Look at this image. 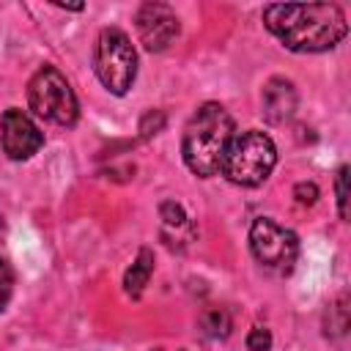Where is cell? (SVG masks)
Listing matches in <instances>:
<instances>
[{"label": "cell", "instance_id": "6da1fadb", "mask_svg": "<svg viewBox=\"0 0 351 351\" xmlns=\"http://www.w3.org/2000/svg\"><path fill=\"white\" fill-rule=\"evenodd\" d=\"M263 22L291 52H324L348 33L346 14L335 3H274L263 8Z\"/></svg>", "mask_w": 351, "mask_h": 351}, {"label": "cell", "instance_id": "7a4b0ae2", "mask_svg": "<svg viewBox=\"0 0 351 351\" xmlns=\"http://www.w3.org/2000/svg\"><path fill=\"white\" fill-rule=\"evenodd\" d=\"M230 137H233V118L228 115V110L217 101L200 104L186 121L181 137V154L186 167L200 178L217 176Z\"/></svg>", "mask_w": 351, "mask_h": 351}, {"label": "cell", "instance_id": "3957f363", "mask_svg": "<svg viewBox=\"0 0 351 351\" xmlns=\"http://www.w3.org/2000/svg\"><path fill=\"white\" fill-rule=\"evenodd\" d=\"M274 165H277V148H274L271 137L258 129H250V132L230 137L222 165H219V173L230 184L258 186L269 178Z\"/></svg>", "mask_w": 351, "mask_h": 351}, {"label": "cell", "instance_id": "277c9868", "mask_svg": "<svg viewBox=\"0 0 351 351\" xmlns=\"http://www.w3.org/2000/svg\"><path fill=\"white\" fill-rule=\"evenodd\" d=\"M93 69H96L99 82L110 93L123 96L132 88V82L137 77V52L123 30L104 27L99 33L96 52H93Z\"/></svg>", "mask_w": 351, "mask_h": 351}, {"label": "cell", "instance_id": "5b68a950", "mask_svg": "<svg viewBox=\"0 0 351 351\" xmlns=\"http://www.w3.org/2000/svg\"><path fill=\"white\" fill-rule=\"evenodd\" d=\"M27 101H30V110L44 121H52L58 126H74L77 123V115H80L77 96H74L69 80L55 66H41L30 77Z\"/></svg>", "mask_w": 351, "mask_h": 351}, {"label": "cell", "instance_id": "8992f818", "mask_svg": "<svg viewBox=\"0 0 351 351\" xmlns=\"http://www.w3.org/2000/svg\"><path fill=\"white\" fill-rule=\"evenodd\" d=\"M250 250L261 266L274 271H291L299 255V239L293 230L277 225L271 217H258L250 228Z\"/></svg>", "mask_w": 351, "mask_h": 351}, {"label": "cell", "instance_id": "52a82bcc", "mask_svg": "<svg viewBox=\"0 0 351 351\" xmlns=\"http://www.w3.org/2000/svg\"><path fill=\"white\" fill-rule=\"evenodd\" d=\"M0 143L8 159L22 162V159H30L44 145V134L22 110L11 107L0 118Z\"/></svg>", "mask_w": 351, "mask_h": 351}, {"label": "cell", "instance_id": "ba28073f", "mask_svg": "<svg viewBox=\"0 0 351 351\" xmlns=\"http://www.w3.org/2000/svg\"><path fill=\"white\" fill-rule=\"evenodd\" d=\"M137 36L145 49L162 52L176 36H178V16L165 3H145L137 11Z\"/></svg>", "mask_w": 351, "mask_h": 351}, {"label": "cell", "instance_id": "9c48e42d", "mask_svg": "<svg viewBox=\"0 0 351 351\" xmlns=\"http://www.w3.org/2000/svg\"><path fill=\"white\" fill-rule=\"evenodd\" d=\"M263 118L269 123H285L296 112V88L285 77H271L261 93Z\"/></svg>", "mask_w": 351, "mask_h": 351}, {"label": "cell", "instance_id": "30bf717a", "mask_svg": "<svg viewBox=\"0 0 351 351\" xmlns=\"http://www.w3.org/2000/svg\"><path fill=\"white\" fill-rule=\"evenodd\" d=\"M151 271H154V252H151L148 247H143V250L137 252V261H134V263L126 269V274H123V288H126V293H129L132 299H137V296L143 293V288L148 285Z\"/></svg>", "mask_w": 351, "mask_h": 351}, {"label": "cell", "instance_id": "8fae6325", "mask_svg": "<svg viewBox=\"0 0 351 351\" xmlns=\"http://www.w3.org/2000/svg\"><path fill=\"white\" fill-rule=\"evenodd\" d=\"M203 326L208 329V335H211V337H225V335H228V329H230V318H228V313H225V310H211V313H206Z\"/></svg>", "mask_w": 351, "mask_h": 351}, {"label": "cell", "instance_id": "7c38bea8", "mask_svg": "<svg viewBox=\"0 0 351 351\" xmlns=\"http://www.w3.org/2000/svg\"><path fill=\"white\" fill-rule=\"evenodd\" d=\"M346 181H348V167H340L337 176H335V195H337L340 219H348V189H346Z\"/></svg>", "mask_w": 351, "mask_h": 351}, {"label": "cell", "instance_id": "4fadbf2b", "mask_svg": "<svg viewBox=\"0 0 351 351\" xmlns=\"http://www.w3.org/2000/svg\"><path fill=\"white\" fill-rule=\"evenodd\" d=\"M162 126H165V112H162V110H151V112H145L143 121H140V134H143V137H151V134L162 132Z\"/></svg>", "mask_w": 351, "mask_h": 351}, {"label": "cell", "instance_id": "5bb4252c", "mask_svg": "<svg viewBox=\"0 0 351 351\" xmlns=\"http://www.w3.org/2000/svg\"><path fill=\"white\" fill-rule=\"evenodd\" d=\"M11 291H14V274H11V266L0 258V310H5Z\"/></svg>", "mask_w": 351, "mask_h": 351}, {"label": "cell", "instance_id": "9a60e30c", "mask_svg": "<svg viewBox=\"0 0 351 351\" xmlns=\"http://www.w3.org/2000/svg\"><path fill=\"white\" fill-rule=\"evenodd\" d=\"M159 217H162L167 225H184V219H186L184 208H181L176 200H165V203L159 206Z\"/></svg>", "mask_w": 351, "mask_h": 351}, {"label": "cell", "instance_id": "2e32d148", "mask_svg": "<svg viewBox=\"0 0 351 351\" xmlns=\"http://www.w3.org/2000/svg\"><path fill=\"white\" fill-rule=\"evenodd\" d=\"M293 197H296L299 206H313L318 200V186L313 181H302V184L293 186Z\"/></svg>", "mask_w": 351, "mask_h": 351}, {"label": "cell", "instance_id": "e0dca14e", "mask_svg": "<svg viewBox=\"0 0 351 351\" xmlns=\"http://www.w3.org/2000/svg\"><path fill=\"white\" fill-rule=\"evenodd\" d=\"M247 348L250 351H269L271 348V332L269 329H252L250 335H247Z\"/></svg>", "mask_w": 351, "mask_h": 351}]
</instances>
